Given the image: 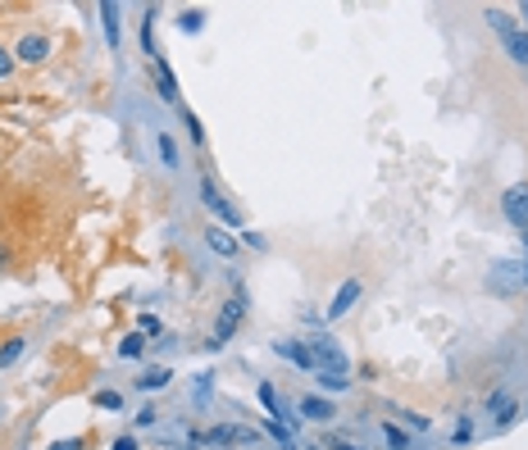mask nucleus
I'll use <instances>...</instances> for the list:
<instances>
[{"label": "nucleus", "mask_w": 528, "mask_h": 450, "mask_svg": "<svg viewBox=\"0 0 528 450\" xmlns=\"http://www.w3.org/2000/svg\"><path fill=\"white\" fill-rule=\"evenodd\" d=\"M200 201H205V210L219 219V228H228V232H241V210L214 187V178L210 173H200Z\"/></svg>", "instance_id": "1"}, {"label": "nucleus", "mask_w": 528, "mask_h": 450, "mask_svg": "<svg viewBox=\"0 0 528 450\" xmlns=\"http://www.w3.org/2000/svg\"><path fill=\"white\" fill-rule=\"evenodd\" d=\"M241 314H246V291H237V296L219 309V318H214V332H210V346H205V350H219L223 341H232V337H237V328H241Z\"/></svg>", "instance_id": "2"}, {"label": "nucleus", "mask_w": 528, "mask_h": 450, "mask_svg": "<svg viewBox=\"0 0 528 450\" xmlns=\"http://www.w3.org/2000/svg\"><path fill=\"white\" fill-rule=\"evenodd\" d=\"M51 55H55V42H51V33H24V37L15 42V60H19V64H28V69L46 64Z\"/></svg>", "instance_id": "3"}, {"label": "nucleus", "mask_w": 528, "mask_h": 450, "mask_svg": "<svg viewBox=\"0 0 528 450\" xmlns=\"http://www.w3.org/2000/svg\"><path fill=\"white\" fill-rule=\"evenodd\" d=\"M501 214H505V223L510 228H528V182H514V187H505L501 191Z\"/></svg>", "instance_id": "4"}, {"label": "nucleus", "mask_w": 528, "mask_h": 450, "mask_svg": "<svg viewBox=\"0 0 528 450\" xmlns=\"http://www.w3.org/2000/svg\"><path fill=\"white\" fill-rule=\"evenodd\" d=\"M365 296V282L360 278H342V287L333 291V300H328V309H324V318L328 323H337V318H347L351 314V305Z\"/></svg>", "instance_id": "5"}, {"label": "nucleus", "mask_w": 528, "mask_h": 450, "mask_svg": "<svg viewBox=\"0 0 528 450\" xmlns=\"http://www.w3.org/2000/svg\"><path fill=\"white\" fill-rule=\"evenodd\" d=\"M274 355L288 359V364H297V368H306V373H319V359H315L310 341H274Z\"/></svg>", "instance_id": "6"}, {"label": "nucleus", "mask_w": 528, "mask_h": 450, "mask_svg": "<svg viewBox=\"0 0 528 450\" xmlns=\"http://www.w3.org/2000/svg\"><path fill=\"white\" fill-rule=\"evenodd\" d=\"M205 246H210L214 255H223V259H237V250H241V241H237L228 228H219V223L205 228Z\"/></svg>", "instance_id": "7"}, {"label": "nucleus", "mask_w": 528, "mask_h": 450, "mask_svg": "<svg viewBox=\"0 0 528 450\" xmlns=\"http://www.w3.org/2000/svg\"><path fill=\"white\" fill-rule=\"evenodd\" d=\"M101 15V28H105V42H110V51H119V42H123V28H119V5H114V0H105V5L96 10Z\"/></svg>", "instance_id": "8"}, {"label": "nucleus", "mask_w": 528, "mask_h": 450, "mask_svg": "<svg viewBox=\"0 0 528 450\" xmlns=\"http://www.w3.org/2000/svg\"><path fill=\"white\" fill-rule=\"evenodd\" d=\"M24 355H28V337H24V332H10L5 341H0V373L15 368Z\"/></svg>", "instance_id": "9"}, {"label": "nucleus", "mask_w": 528, "mask_h": 450, "mask_svg": "<svg viewBox=\"0 0 528 450\" xmlns=\"http://www.w3.org/2000/svg\"><path fill=\"white\" fill-rule=\"evenodd\" d=\"M155 83H160V101H169V105H178V78H173V69H169V60L164 55H155Z\"/></svg>", "instance_id": "10"}, {"label": "nucleus", "mask_w": 528, "mask_h": 450, "mask_svg": "<svg viewBox=\"0 0 528 450\" xmlns=\"http://www.w3.org/2000/svg\"><path fill=\"white\" fill-rule=\"evenodd\" d=\"M301 414H306V418H315V423H328V418H337L333 400H324V396H301Z\"/></svg>", "instance_id": "11"}, {"label": "nucleus", "mask_w": 528, "mask_h": 450, "mask_svg": "<svg viewBox=\"0 0 528 450\" xmlns=\"http://www.w3.org/2000/svg\"><path fill=\"white\" fill-rule=\"evenodd\" d=\"M155 15H160L155 5H146V15H142V55H151V64H155V55H160V51H155Z\"/></svg>", "instance_id": "12"}, {"label": "nucleus", "mask_w": 528, "mask_h": 450, "mask_svg": "<svg viewBox=\"0 0 528 450\" xmlns=\"http://www.w3.org/2000/svg\"><path fill=\"white\" fill-rule=\"evenodd\" d=\"M155 151H160V164H164V169H178V164H182V160H178V142H173L164 128H155Z\"/></svg>", "instance_id": "13"}, {"label": "nucleus", "mask_w": 528, "mask_h": 450, "mask_svg": "<svg viewBox=\"0 0 528 450\" xmlns=\"http://www.w3.org/2000/svg\"><path fill=\"white\" fill-rule=\"evenodd\" d=\"M146 346H151V341H146L142 332H123V337H119V359H142Z\"/></svg>", "instance_id": "14"}, {"label": "nucleus", "mask_w": 528, "mask_h": 450, "mask_svg": "<svg viewBox=\"0 0 528 450\" xmlns=\"http://www.w3.org/2000/svg\"><path fill=\"white\" fill-rule=\"evenodd\" d=\"M173 382V373L169 368H146L142 377H137V391H164Z\"/></svg>", "instance_id": "15"}, {"label": "nucleus", "mask_w": 528, "mask_h": 450, "mask_svg": "<svg viewBox=\"0 0 528 450\" xmlns=\"http://www.w3.org/2000/svg\"><path fill=\"white\" fill-rule=\"evenodd\" d=\"M319 386H324L328 396H342V391H351V377L337 373V368H319Z\"/></svg>", "instance_id": "16"}, {"label": "nucleus", "mask_w": 528, "mask_h": 450, "mask_svg": "<svg viewBox=\"0 0 528 450\" xmlns=\"http://www.w3.org/2000/svg\"><path fill=\"white\" fill-rule=\"evenodd\" d=\"M505 51H510V60H514L519 69H528V28H523V33L514 28V37H505Z\"/></svg>", "instance_id": "17"}, {"label": "nucleus", "mask_w": 528, "mask_h": 450, "mask_svg": "<svg viewBox=\"0 0 528 450\" xmlns=\"http://www.w3.org/2000/svg\"><path fill=\"white\" fill-rule=\"evenodd\" d=\"M92 405H96V409H110V414H119V409H123V391H114V386H101V391L92 396Z\"/></svg>", "instance_id": "18"}, {"label": "nucleus", "mask_w": 528, "mask_h": 450, "mask_svg": "<svg viewBox=\"0 0 528 450\" xmlns=\"http://www.w3.org/2000/svg\"><path fill=\"white\" fill-rule=\"evenodd\" d=\"M255 396H259V405H264V409H269V418H283V405H279L274 382H259V391H255Z\"/></svg>", "instance_id": "19"}, {"label": "nucleus", "mask_w": 528, "mask_h": 450, "mask_svg": "<svg viewBox=\"0 0 528 450\" xmlns=\"http://www.w3.org/2000/svg\"><path fill=\"white\" fill-rule=\"evenodd\" d=\"M137 332H142L146 341H155V337H164V318H160V314H137Z\"/></svg>", "instance_id": "20"}, {"label": "nucleus", "mask_w": 528, "mask_h": 450, "mask_svg": "<svg viewBox=\"0 0 528 450\" xmlns=\"http://www.w3.org/2000/svg\"><path fill=\"white\" fill-rule=\"evenodd\" d=\"M178 28H182V33H191V37H196V33H205V10H182V15H178Z\"/></svg>", "instance_id": "21"}, {"label": "nucleus", "mask_w": 528, "mask_h": 450, "mask_svg": "<svg viewBox=\"0 0 528 450\" xmlns=\"http://www.w3.org/2000/svg\"><path fill=\"white\" fill-rule=\"evenodd\" d=\"M46 450H92V436H87V432H78V436H60V441H51Z\"/></svg>", "instance_id": "22"}, {"label": "nucleus", "mask_w": 528, "mask_h": 450, "mask_svg": "<svg viewBox=\"0 0 528 450\" xmlns=\"http://www.w3.org/2000/svg\"><path fill=\"white\" fill-rule=\"evenodd\" d=\"M487 24H492L501 37H514V19H510L505 10H487Z\"/></svg>", "instance_id": "23"}, {"label": "nucleus", "mask_w": 528, "mask_h": 450, "mask_svg": "<svg viewBox=\"0 0 528 450\" xmlns=\"http://www.w3.org/2000/svg\"><path fill=\"white\" fill-rule=\"evenodd\" d=\"M182 128H187V137H191V146H205V128H200V119H196L191 110H182Z\"/></svg>", "instance_id": "24"}, {"label": "nucleus", "mask_w": 528, "mask_h": 450, "mask_svg": "<svg viewBox=\"0 0 528 450\" xmlns=\"http://www.w3.org/2000/svg\"><path fill=\"white\" fill-rule=\"evenodd\" d=\"M383 436H387V445H392V450H410V436H406L396 423H383Z\"/></svg>", "instance_id": "25"}, {"label": "nucleus", "mask_w": 528, "mask_h": 450, "mask_svg": "<svg viewBox=\"0 0 528 450\" xmlns=\"http://www.w3.org/2000/svg\"><path fill=\"white\" fill-rule=\"evenodd\" d=\"M492 414H496V427H510V423L519 418V400H505V405H501V409H492Z\"/></svg>", "instance_id": "26"}, {"label": "nucleus", "mask_w": 528, "mask_h": 450, "mask_svg": "<svg viewBox=\"0 0 528 450\" xmlns=\"http://www.w3.org/2000/svg\"><path fill=\"white\" fill-rule=\"evenodd\" d=\"M15 69H19L15 51H10V46H0V78H15Z\"/></svg>", "instance_id": "27"}, {"label": "nucleus", "mask_w": 528, "mask_h": 450, "mask_svg": "<svg viewBox=\"0 0 528 450\" xmlns=\"http://www.w3.org/2000/svg\"><path fill=\"white\" fill-rule=\"evenodd\" d=\"M10 269H15V250H10V241H5V237H0V278H5Z\"/></svg>", "instance_id": "28"}, {"label": "nucleus", "mask_w": 528, "mask_h": 450, "mask_svg": "<svg viewBox=\"0 0 528 450\" xmlns=\"http://www.w3.org/2000/svg\"><path fill=\"white\" fill-rule=\"evenodd\" d=\"M155 418H160V414H155V405H146V409L137 414V427H155Z\"/></svg>", "instance_id": "29"}, {"label": "nucleus", "mask_w": 528, "mask_h": 450, "mask_svg": "<svg viewBox=\"0 0 528 450\" xmlns=\"http://www.w3.org/2000/svg\"><path fill=\"white\" fill-rule=\"evenodd\" d=\"M241 237H246V246H250V250H264V237H259V232H250V228H241Z\"/></svg>", "instance_id": "30"}, {"label": "nucleus", "mask_w": 528, "mask_h": 450, "mask_svg": "<svg viewBox=\"0 0 528 450\" xmlns=\"http://www.w3.org/2000/svg\"><path fill=\"white\" fill-rule=\"evenodd\" d=\"M110 450H137V436H114Z\"/></svg>", "instance_id": "31"}, {"label": "nucleus", "mask_w": 528, "mask_h": 450, "mask_svg": "<svg viewBox=\"0 0 528 450\" xmlns=\"http://www.w3.org/2000/svg\"><path fill=\"white\" fill-rule=\"evenodd\" d=\"M406 423H410L415 432H428V418H424V414H406Z\"/></svg>", "instance_id": "32"}, {"label": "nucleus", "mask_w": 528, "mask_h": 450, "mask_svg": "<svg viewBox=\"0 0 528 450\" xmlns=\"http://www.w3.org/2000/svg\"><path fill=\"white\" fill-rule=\"evenodd\" d=\"M474 436V423L469 418H460V427H455V441H469Z\"/></svg>", "instance_id": "33"}, {"label": "nucleus", "mask_w": 528, "mask_h": 450, "mask_svg": "<svg viewBox=\"0 0 528 450\" xmlns=\"http://www.w3.org/2000/svg\"><path fill=\"white\" fill-rule=\"evenodd\" d=\"M328 450H360V445H347V441H328Z\"/></svg>", "instance_id": "34"}, {"label": "nucleus", "mask_w": 528, "mask_h": 450, "mask_svg": "<svg viewBox=\"0 0 528 450\" xmlns=\"http://www.w3.org/2000/svg\"><path fill=\"white\" fill-rule=\"evenodd\" d=\"M519 24H528V0H523V5H519Z\"/></svg>", "instance_id": "35"}, {"label": "nucleus", "mask_w": 528, "mask_h": 450, "mask_svg": "<svg viewBox=\"0 0 528 450\" xmlns=\"http://www.w3.org/2000/svg\"><path fill=\"white\" fill-rule=\"evenodd\" d=\"M523 246H528V228H523Z\"/></svg>", "instance_id": "36"}]
</instances>
